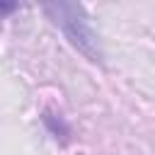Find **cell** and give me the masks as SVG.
Wrapping results in <instances>:
<instances>
[{
    "label": "cell",
    "instance_id": "cell-2",
    "mask_svg": "<svg viewBox=\"0 0 155 155\" xmlns=\"http://www.w3.org/2000/svg\"><path fill=\"white\" fill-rule=\"evenodd\" d=\"M15 10H17V5H0V15H10Z\"/></svg>",
    "mask_w": 155,
    "mask_h": 155
},
{
    "label": "cell",
    "instance_id": "cell-1",
    "mask_svg": "<svg viewBox=\"0 0 155 155\" xmlns=\"http://www.w3.org/2000/svg\"><path fill=\"white\" fill-rule=\"evenodd\" d=\"M44 15L63 31V36L75 46L85 58L90 61H102V48L97 41V34L90 24V17L80 2H51L41 7Z\"/></svg>",
    "mask_w": 155,
    "mask_h": 155
}]
</instances>
